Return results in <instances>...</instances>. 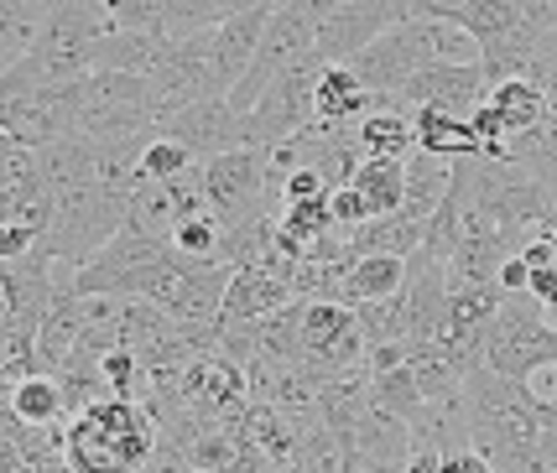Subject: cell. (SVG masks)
<instances>
[{"label": "cell", "mask_w": 557, "mask_h": 473, "mask_svg": "<svg viewBox=\"0 0 557 473\" xmlns=\"http://www.w3.org/2000/svg\"><path fill=\"white\" fill-rule=\"evenodd\" d=\"M463 422L469 448H480L495 473H542L547 411L527 379H506L495 370L463 375Z\"/></svg>", "instance_id": "6da1fadb"}, {"label": "cell", "mask_w": 557, "mask_h": 473, "mask_svg": "<svg viewBox=\"0 0 557 473\" xmlns=\"http://www.w3.org/2000/svg\"><path fill=\"white\" fill-rule=\"evenodd\" d=\"M58 452L69 473H136L157 452V422L146 401L99 396L63 422Z\"/></svg>", "instance_id": "7a4b0ae2"}, {"label": "cell", "mask_w": 557, "mask_h": 473, "mask_svg": "<svg viewBox=\"0 0 557 473\" xmlns=\"http://www.w3.org/2000/svg\"><path fill=\"white\" fill-rule=\"evenodd\" d=\"M125 213H131V198L115 188H99V183L63 188V192H52V224L37 245L48 250V261L78 271V265L95 261L99 250L121 235Z\"/></svg>", "instance_id": "3957f363"}, {"label": "cell", "mask_w": 557, "mask_h": 473, "mask_svg": "<svg viewBox=\"0 0 557 473\" xmlns=\"http://www.w3.org/2000/svg\"><path fill=\"white\" fill-rule=\"evenodd\" d=\"M547 364H557V328L532 291H510L485 328V370L506 379H532Z\"/></svg>", "instance_id": "277c9868"}, {"label": "cell", "mask_w": 557, "mask_h": 473, "mask_svg": "<svg viewBox=\"0 0 557 473\" xmlns=\"http://www.w3.org/2000/svg\"><path fill=\"white\" fill-rule=\"evenodd\" d=\"M151 95H157V115L168 120L172 110L194 104V99H224V84H219L214 69V37L209 26L203 32H183V37H168L157 63H151ZM157 120V125H162Z\"/></svg>", "instance_id": "5b68a950"}, {"label": "cell", "mask_w": 557, "mask_h": 473, "mask_svg": "<svg viewBox=\"0 0 557 473\" xmlns=\"http://www.w3.org/2000/svg\"><path fill=\"white\" fill-rule=\"evenodd\" d=\"M318 73H323V63H318L313 52H302L292 69H282L276 78L267 84V95L256 99L250 110H245V141L250 146H276L287 141V136H297L308 120H313V89H318Z\"/></svg>", "instance_id": "8992f818"}, {"label": "cell", "mask_w": 557, "mask_h": 473, "mask_svg": "<svg viewBox=\"0 0 557 473\" xmlns=\"http://www.w3.org/2000/svg\"><path fill=\"white\" fill-rule=\"evenodd\" d=\"M203 203L219 224H245L267 209V151L261 146H235L203 162Z\"/></svg>", "instance_id": "52a82bcc"}, {"label": "cell", "mask_w": 557, "mask_h": 473, "mask_svg": "<svg viewBox=\"0 0 557 473\" xmlns=\"http://www.w3.org/2000/svg\"><path fill=\"white\" fill-rule=\"evenodd\" d=\"M313 32H318V22L308 16V11H292V5H276L267 16V26H261V42H256V58H250V69L240 73V84L230 89V104L235 110H250L256 99L267 95V84L276 78L282 69H292L302 52H313Z\"/></svg>", "instance_id": "ba28073f"}, {"label": "cell", "mask_w": 557, "mask_h": 473, "mask_svg": "<svg viewBox=\"0 0 557 473\" xmlns=\"http://www.w3.org/2000/svg\"><path fill=\"white\" fill-rule=\"evenodd\" d=\"M364 364V338L360 323H355V308L349 302H302V370H313L318 379L339 375V370H355Z\"/></svg>", "instance_id": "9c48e42d"}, {"label": "cell", "mask_w": 557, "mask_h": 473, "mask_svg": "<svg viewBox=\"0 0 557 473\" xmlns=\"http://www.w3.org/2000/svg\"><path fill=\"white\" fill-rule=\"evenodd\" d=\"M407 16V0H339L313 32V58L318 63H349L360 48H370L381 32H391Z\"/></svg>", "instance_id": "30bf717a"}, {"label": "cell", "mask_w": 557, "mask_h": 473, "mask_svg": "<svg viewBox=\"0 0 557 473\" xmlns=\"http://www.w3.org/2000/svg\"><path fill=\"white\" fill-rule=\"evenodd\" d=\"M490 84H485V69L480 63H428V69H417L396 95H386L381 104L391 110H422V104H433V110H448V115H474L480 104H485Z\"/></svg>", "instance_id": "8fae6325"}, {"label": "cell", "mask_w": 557, "mask_h": 473, "mask_svg": "<svg viewBox=\"0 0 557 473\" xmlns=\"http://www.w3.org/2000/svg\"><path fill=\"white\" fill-rule=\"evenodd\" d=\"M157 130L172 136V141H183L198 162H209L219 151H235V146H250L245 141V115L230 99H194V104L172 110Z\"/></svg>", "instance_id": "7c38bea8"}, {"label": "cell", "mask_w": 557, "mask_h": 473, "mask_svg": "<svg viewBox=\"0 0 557 473\" xmlns=\"http://www.w3.org/2000/svg\"><path fill=\"white\" fill-rule=\"evenodd\" d=\"M287 302H292L287 276H276V271H267V265H240V271H230L219 323H261L267 312L287 308Z\"/></svg>", "instance_id": "4fadbf2b"}, {"label": "cell", "mask_w": 557, "mask_h": 473, "mask_svg": "<svg viewBox=\"0 0 557 473\" xmlns=\"http://www.w3.org/2000/svg\"><path fill=\"white\" fill-rule=\"evenodd\" d=\"M267 16H271V11H235V16H224V22L209 26V37H214V69H219L224 95H230V89L240 84V73L250 69Z\"/></svg>", "instance_id": "5bb4252c"}, {"label": "cell", "mask_w": 557, "mask_h": 473, "mask_svg": "<svg viewBox=\"0 0 557 473\" xmlns=\"http://www.w3.org/2000/svg\"><path fill=\"white\" fill-rule=\"evenodd\" d=\"M375 104H381V99L349 73V63H323L318 89H313V115L318 120H329V125H360Z\"/></svg>", "instance_id": "9a60e30c"}, {"label": "cell", "mask_w": 557, "mask_h": 473, "mask_svg": "<svg viewBox=\"0 0 557 473\" xmlns=\"http://www.w3.org/2000/svg\"><path fill=\"white\" fill-rule=\"evenodd\" d=\"M506 302L495 282H448V344H485V328Z\"/></svg>", "instance_id": "2e32d148"}, {"label": "cell", "mask_w": 557, "mask_h": 473, "mask_svg": "<svg viewBox=\"0 0 557 473\" xmlns=\"http://www.w3.org/2000/svg\"><path fill=\"white\" fill-rule=\"evenodd\" d=\"M5 401H11V416H16V422L37 426V432H58V426L69 422L63 385H58V375H48V370H32V375L11 379Z\"/></svg>", "instance_id": "e0dca14e"}, {"label": "cell", "mask_w": 557, "mask_h": 473, "mask_svg": "<svg viewBox=\"0 0 557 473\" xmlns=\"http://www.w3.org/2000/svg\"><path fill=\"white\" fill-rule=\"evenodd\" d=\"M422 229H428V219H412L407 209H396L355 224L349 245H355V256H412V250H422Z\"/></svg>", "instance_id": "ac0fdd59"}, {"label": "cell", "mask_w": 557, "mask_h": 473, "mask_svg": "<svg viewBox=\"0 0 557 473\" xmlns=\"http://www.w3.org/2000/svg\"><path fill=\"white\" fill-rule=\"evenodd\" d=\"M412 136H417V151H433V157H480V136H474V125L463 115H448V110H433V104H422L412 110Z\"/></svg>", "instance_id": "d6986e66"}, {"label": "cell", "mask_w": 557, "mask_h": 473, "mask_svg": "<svg viewBox=\"0 0 557 473\" xmlns=\"http://www.w3.org/2000/svg\"><path fill=\"white\" fill-rule=\"evenodd\" d=\"M168 42V32H104L95 42V58L89 69H110V73H151L157 52Z\"/></svg>", "instance_id": "ffe728a7"}, {"label": "cell", "mask_w": 557, "mask_h": 473, "mask_svg": "<svg viewBox=\"0 0 557 473\" xmlns=\"http://www.w3.org/2000/svg\"><path fill=\"white\" fill-rule=\"evenodd\" d=\"M407 286V256H355V265L344 271L339 302H375Z\"/></svg>", "instance_id": "44dd1931"}, {"label": "cell", "mask_w": 557, "mask_h": 473, "mask_svg": "<svg viewBox=\"0 0 557 473\" xmlns=\"http://www.w3.org/2000/svg\"><path fill=\"white\" fill-rule=\"evenodd\" d=\"M349 188L364 198L370 219L375 213H396L401 198H407V157H364Z\"/></svg>", "instance_id": "7402d4cb"}, {"label": "cell", "mask_w": 557, "mask_h": 473, "mask_svg": "<svg viewBox=\"0 0 557 473\" xmlns=\"http://www.w3.org/2000/svg\"><path fill=\"white\" fill-rule=\"evenodd\" d=\"M448 183H454V162L448 157L412 151L407 157V198H401V209L412 219H433V209L448 198Z\"/></svg>", "instance_id": "603a6c76"}, {"label": "cell", "mask_w": 557, "mask_h": 473, "mask_svg": "<svg viewBox=\"0 0 557 473\" xmlns=\"http://www.w3.org/2000/svg\"><path fill=\"white\" fill-rule=\"evenodd\" d=\"M485 104L495 110L500 130H506V141L516 136V130H532L536 120L547 115V95H542V84H532V78H506V84H490Z\"/></svg>", "instance_id": "cb8c5ba5"}, {"label": "cell", "mask_w": 557, "mask_h": 473, "mask_svg": "<svg viewBox=\"0 0 557 473\" xmlns=\"http://www.w3.org/2000/svg\"><path fill=\"white\" fill-rule=\"evenodd\" d=\"M355 130H360V151H364V157H412V151H417L412 115H407V110L375 104V110H370Z\"/></svg>", "instance_id": "d4e9b609"}, {"label": "cell", "mask_w": 557, "mask_h": 473, "mask_svg": "<svg viewBox=\"0 0 557 473\" xmlns=\"http://www.w3.org/2000/svg\"><path fill=\"white\" fill-rule=\"evenodd\" d=\"M527 16H532V5H521V0H463L459 11H454V26H463V32L485 48L495 37L516 32Z\"/></svg>", "instance_id": "484cf974"}, {"label": "cell", "mask_w": 557, "mask_h": 473, "mask_svg": "<svg viewBox=\"0 0 557 473\" xmlns=\"http://www.w3.org/2000/svg\"><path fill=\"white\" fill-rule=\"evenodd\" d=\"M48 5L52 0H0V73L16 58H26V48L37 42V26L48 16Z\"/></svg>", "instance_id": "4316f807"}, {"label": "cell", "mask_w": 557, "mask_h": 473, "mask_svg": "<svg viewBox=\"0 0 557 473\" xmlns=\"http://www.w3.org/2000/svg\"><path fill=\"white\" fill-rule=\"evenodd\" d=\"M355 323H360L364 349L407 344V286L391 297H375V302H355Z\"/></svg>", "instance_id": "83f0119b"}, {"label": "cell", "mask_w": 557, "mask_h": 473, "mask_svg": "<svg viewBox=\"0 0 557 473\" xmlns=\"http://www.w3.org/2000/svg\"><path fill=\"white\" fill-rule=\"evenodd\" d=\"M370 401L381 406V411H391V416H401V422H412L417 406H422L412 364L401 359V364H391V370H370Z\"/></svg>", "instance_id": "f1b7e54d"}, {"label": "cell", "mask_w": 557, "mask_h": 473, "mask_svg": "<svg viewBox=\"0 0 557 473\" xmlns=\"http://www.w3.org/2000/svg\"><path fill=\"white\" fill-rule=\"evenodd\" d=\"M188 166H198L194 151L157 130V136L141 146V162H136V188H141V183H172V177H183Z\"/></svg>", "instance_id": "f546056e"}, {"label": "cell", "mask_w": 557, "mask_h": 473, "mask_svg": "<svg viewBox=\"0 0 557 473\" xmlns=\"http://www.w3.org/2000/svg\"><path fill=\"white\" fill-rule=\"evenodd\" d=\"M99 375H104V390L110 396H125V401H146V370H141V354L136 349H104L99 354Z\"/></svg>", "instance_id": "4dcf8cb0"}, {"label": "cell", "mask_w": 557, "mask_h": 473, "mask_svg": "<svg viewBox=\"0 0 557 473\" xmlns=\"http://www.w3.org/2000/svg\"><path fill=\"white\" fill-rule=\"evenodd\" d=\"M172 250H183V256H194V261H214L219 256V219L209 209L203 213H188L177 229L168 235Z\"/></svg>", "instance_id": "1f68e13d"}, {"label": "cell", "mask_w": 557, "mask_h": 473, "mask_svg": "<svg viewBox=\"0 0 557 473\" xmlns=\"http://www.w3.org/2000/svg\"><path fill=\"white\" fill-rule=\"evenodd\" d=\"M219 22V0H162V32L183 37V32H203Z\"/></svg>", "instance_id": "d6a6232c"}, {"label": "cell", "mask_w": 557, "mask_h": 473, "mask_svg": "<svg viewBox=\"0 0 557 473\" xmlns=\"http://www.w3.org/2000/svg\"><path fill=\"white\" fill-rule=\"evenodd\" d=\"M121 32H162V0H99Z\"/></svg>", "instance_id": "836d02e7"}, {"label": "cell", "mask_w": 557, "mask_h": 473, "mask_svg": "<svg viewBox=\"0 0 557 473\" xmlns=\"http://www.w3.org/2000/svg\"><path fill=\"white\" fill-rule=\"evenodd\" d=\"M32 250H37V235L16 219H0V261H22Z\"/></svg>", "instance_id": "e575fe53"}, {"label": "cell", "mask_w": 557, "mask_h": 473, "mask_svg": "<svg viewBox=\"0 0 557 473\" xmlns=\"http://www.w3.org/2000/svg\"><path fill=\"white\" fill-rule=\"evenodd\" d=\"M329 209H334V224H339V229H355V224L370 219V209H364V198L355 188H334L329 192Z\"/></svg>", "instance_id": "d590c367"}, {"label": "cell", "mask_w": 557, "mask_h": 473, "mask_svg": "<svg viewBox=\"0 0 557 473\" xmlns=\"http://www.w3.org/2000/svg\"><path fill=\"white\" fill-rule=\"evenodd\" d=\"M313 192H334L323 177H318V166H292L287 177H282V203H292V198H313Z\"/></svg>", "instance_id": "8d00e7d4"}, {"label": "cell", "mask_w": 557, "mask_h": 473, "mask_svg": "<svg viewBox=\"0 0 557 473\" xmlns=\"http://www.w3.org/2000/svg\"><path fill=\"white\" fill-rule=\"evenodd\" d=\"M437 473H495V469H490V458L480 448H454V452H443Z\"/></svg>", "instance_id": "74e56055"}, {"label": "cell", "mask_w": 557, "mask_h": 473, "mask_svg": "<svg viewBox=\"0 0 557 473\" xmlns=\"http://www.w3.org/2000/svg\"><path fill=\"white\" fill-rule=\"evenodd\" d=\"M527 282H532V265L521 261V256H506V261H500V271H495V286H500V291H527Z\"/></svg>", "instance_id": "f35d334b"}, {"label": "cell", "mask_w": 557, "mask_h": 473, "mask_svg": "<svg viewBox=\"0 0 557 473\" xmlns=\"http://www.w3.org/2000/svg\"><path fill=\"white\" fill-rule=\"evenodd\" d=\"M463 0H407V16L412 22H454Z\"/></svg>", "instance_id": "ab89813d"}, {"label": "cell", "mask_w": 557, "mask_h": 473, "mask_svg": "<svg viewBox=\"0 0 557 473\" xmlns=\"http://www.w3.org/2000/svg\"><path fill=\"white\" fill-rule=\"evenodd\" d=\"M527 291H532L536 302H542V312H557V265H542V271H532Z\"/></svg>", "instance_id": "60d3db41"}, {"label": "cell", "mask_w": 557, "mask_h": 473, "mask_svg": "<svg viewBox=\"0 0 557 473\" xmlns=\"http://www.w3.org/2000/svg\"><path fill=\"white\" fill-rule=\"evenodd\" d=\"M136 473H188V458L177 448H168V443H157V452H151Z\"/></svg>", "instance_id": "b9f144b4"}, {"label": "cell", "mask_w": 557, "mask_h": 473, "mask_svg": "<svg viewBox=\"0 0 557 473\" xmlns=\"http://www.w3.org/2000/svg\"><path fill=\"white\" fill-rule=\"evenodd\" d=\"M276 5H292V11H308L313 22H323V16H329V11H334L339 0H276Z\"/></svg>", "instance_id": "7bdbcfd3"}, {"label": "cell", "mask_w": 557, "mask_h": 473, "mask_svg": "<svg viewBox=\"0 0 557 473\" xmlns=\"http://www.w3.org/2000/svg\"><path fill=\"white\" fill-rule=\"evenodd\" d=\"M521 5H532L536 16H547V22H557V0H521Z\"/></svg>", "instance_id": "ee69618b"}, {"label": "cell", "mask_w": 557, "mask_h": 473, "mask_svg": "<svg viewBox=\"0 0 557 473\" xmlns=\"http://www.w3.org/2000/svg\"><path fill=\"white\" fill-rule=\"evenodd\" d=\"M188 473H214V469H188Z\"/></svg>", "instance_id": "f6af8a7d"}]
</instances>
